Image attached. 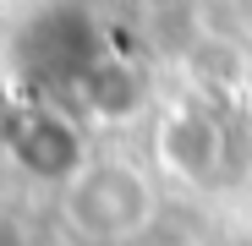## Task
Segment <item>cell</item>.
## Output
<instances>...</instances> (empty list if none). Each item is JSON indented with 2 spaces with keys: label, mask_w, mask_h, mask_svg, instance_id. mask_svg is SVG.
<instances>
[{
  "label": "cell",
  "mask_w": 252,
  "mask_h": 246,
  "mask_svg": "<svg viewBox=\"0 0 252 246\" xmlns=\"http://www.w3.org/2000/svg\"><path fill=\"white\" fill-rule=\"evenodd\" d=\"M71 208H77L82 224L99 230V235H126V230H137L143 214H148V186H143L137 170H126V164H99V170L77 175Z\"/></svg>",
  "instance_id": "1"
},
{
  "label": "cell",
  "mask_w": 252,
  "mask_h": 246,
  "mask_svg": "<svg viewBox=\"0 0 252 246\" xmlns=\"http://www.w3.org/2000/svg\"><path fill=\"white\" fill-rule=\"evenodd\" d=\"M11 137H17V153H22V164H28L33 175H55V181L77 175L82 148H77V137L66 132V120H50V115H17Z\"/></svg>",
  "instance_id": "2"
},
{
  "label": "cell",
  "mask_w": 252,
  "mask_h": 246,
  "mask_svg": "<svg viewBox=\"0 0 252 246\" xmlns=\"http://www.w3.org/2000/svg\"><path fill=\"white\" fill-rule=\"evenodd\" d=\"M220 126L208 115H192V109H181V115H170L159 126V153H164V164H170L176 175H208L220 164Z\"/></svg>",
  "instance_id": "3"
},
{
  "label": "cell",
  "mask_w": 252,
  "mask_h": 246,
  "mask_svg": "<svg viewBox=\"0 0 252 246\" xmlns=\"http://www.w3.org/2000/svg\"><path fill=\"white\" fill-rule=\"evenodd\" d=\"M82 88H88V104L110 120H126V115H137L148 88H143V77L132 66H121V60H99L88 66V77H82Z\"/></svg>",
  "instance_id": "4"
},
{
  "label": "cell",
  "mask_w": 252,
  "mask_h": 246,
  "mask_svg": "<svg viewBox=\"0 0 252 246\" xmlns=\"http://www.w3.org/2000/svg\"><path fill=\"white\" fill-rule=\"evenodd\" d=\"M0 6H6V0H0Z\"/></svg>",
  "instance_id": "5"
}]
</instances>
